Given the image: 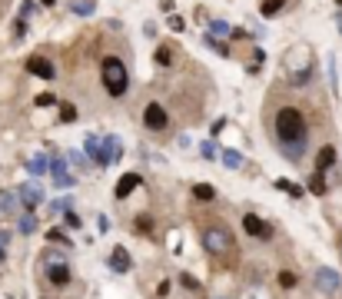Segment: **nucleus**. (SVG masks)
I'll list each match as a JSON object with an SVG mask.
<instances>
[{"label":"nucleus","mask_w":342,"mask_h":299,"mask_svg":"<svg viewBox=\"0 0 342 299\" xmlns=\"http://www.w3.org/2000/svg\"><path fill=\"white\" fill-rule=\"evenodd\" d=\"M276 143L289 160H299L306 150V117L296 107H282L276 113Z\"/></svg>","instance_id":"f257e3e1"},{"label":"nucleus","mask_w":342,"mask_h":299,"mask_svg":"<svg viewBox=\"0 0 342 299\" xmlns=\"http://www.w3.org/2000/svg\"><path fill=\"white\" fill-rule=\"evenodd\" d=\"M203 246H206V253L219 263L236 260V239H233V229L226 226V223H213V226L203 229Z\"/></svg>","instance_id":"f03ea898"},{"label":"nucleus","mask_w":342,"mask_h":299,"mask_svg":"<svg viewBox=\"0 0 342 299\" xmlns=\"http://www.w3.org/2000/svg\"><path fill=\"white\" fill-rule=\"evenodd\" d=\"M100 77H103V87L113 100L127 93L130 87V73H127V63L120 60V57H103V67H100Z\"/></svg>","instance_id":"7ed1b4c3"},{"label":"nucleus","mask_w":342,"mask_h":299,"mask_svg":"<svg viewBox=\"0 0 342 299\" xmlns=\"http://www.w3.org/2000/svg\"><path fill=\"white\" fill-rule=\"evenodd\" d=\"M43 279L50 286H56V289H64V286L73 283V273H70L67 263H50V266H43Z\"/></svg>","instance_id":"20e7f679"},{"label":"nucleus","mask_w":342,"mask_h":299,"mask_svg":"<svg viewBox=\"0 0 342 299\" xmlns=\"http://www.w3.org/2000/svg\"><path fill=\"white\" fill-rule=\"evenodd\" d=\"M143 123H146V130H166V126H169V113H166V107H159V103H146V110H143Z\"/></svg>","instance_id":"39448f33"},{"label":"nucleus","mask_w":342,"mask_h":299,"mask_svg":"<svg viewBox=\"0 0 342 299\" xmlns=\"http://www.w3.org/2000/svg\"><path fill=\"white\" fill-rule=\"evenodd\" d=\"M243 229H246L249 236H256V239H272V226H269V223H263L259 216H253V213L243 216Z\"/></svg>","instance_id":"423d86ee"},{"label":"nucleus","mask_w":342,"mask_h":299,"mask_svg":"<svg viewBox=\"0 0 342 299\" xmlns=\"http://www.w3.org/2000/svg\"><path fill=\"white\" fill-rule=\"evenodd\" d=\"M17 193H20V203H24L27 213H33L40 203H43V189H40L37 183H24V186L17 189Z\"/></svg>","instance_id":"0eeeda50"},{"label":"nucleus","mask_w":342,"mask_h":299,"mask_svg":"<svg viewBox=\"0 0 342 299\" xmlns=\"http://www.w3.org/2000/svg\"><path fill=\"white\" fill-rule=\"evenodd\" d=\"M316 286H319L322 292H329V296H332V292H339L342 279H339V273H335V269L322 266V269H316Z\"/></svg>","instance_id":"6e6552de"},{"label":"nucleus","mask_w":342,"mask_h":299,"mask_svg":"<svg viewBox=\"0 0 342 299\" xmlns=\"http://www.w3.org/2000/svg\"><path fill=\"white\" fill-rule=\"evenodd\" d=\"M50 176H53V183H56V186H64V189L77 183V180H73V173L67 170V160H64V157L50 160Z\"/></svg>","instance_id":"1a4fd4ad"},{"label":"nucleus","mask_w":342,"mask_h":299,"mask_svg":"<svg viewBox=\"0 0 342 299\" xmlns=\"http://www.w3.org/2000/svg\"><path fill=\"white\" fill-rule=\"evenodd\" d=\"M27 70H30L33 77H40V80H53L56 77V67L47 60V57H30V60H27Z\"/></svg>","instance_id":"9d476101"},{"label":"nucleus","mask_w":342,"mask_h":299,"mask_svg":"<svg viewBox=\"0 0 342 299\" xmlns=\"http://www.w3.org/2000/svg\"><path fill=\"white\" fill-rule=\"evenodd\" d=\"M120 157H123V143H120L117 136H103V160H100V166L117 163Z\"/></svg>","instance_id":"9b49d317"},{"label":"nucleus","mask_w":342,"mask_h":299,"mask_svg":"<svg viewBox=\"0 0 342 299\" xmlns=\"http://www.w3.org/2000/svg\"><path fill=\"white\" fill-rule=\"evenodd\" d=\"M130 266H133V263H130V253L123 250V246H113V253H110V269L113 273H130Z\"/></svg>","instance_id":"f8f14e48"},{"label":"nucleus","mask_w":342,"mask_h":299,"mask_svg":"<svg viewBox=\"0 0 342 299\" xmlns=\"http://www.w3.org/2000/svg\"><path fill=\"white\" fill-rule=\"evenodd\" d=\"M136 186H140V173H123L117 183V200H127Z\"/></svg>","instance_id":"ddd939ff"},{"label":"nucleus","mask_w":342,"mask_h":299,"mask_svg":"<svg viewBox=\"0 0 342 299\" xmlns=\"http://www.w3.org/2000/svg\"><path fill=\"white\" fill-rule=\"evenodd\" d=\"M83 140H87V143H83V150H87V157L93 160L96 166H100V160H103V140H100V136H93V133H87Z\"/></svg>","instance_id":"4468645a"},{"label":"nucleus","mask_w":342,"mask_h":299,"mask_svg":"<svg viewBox=\"0 0 342 299\" xmlns=\"http://www.w3.org/2000/svg\"><path fill=\"white\" fill-rule=\"evenodd\" d=\"M27 173H30V176H43V173H50V160L43 157V153H33V157L27 160Z\"/></svg>","instance_id":"2eb2a0df"},{"label":"nucleus","mask_w":342,"mask_h":299,"mask_svg":"<svg viewBox=\"0 0 342 299\" xmlns=\"http://www.w3.org/2000/svg\"><path fill=\"white\" fill-rule=\"evenodd\" d=\"M332 163H335V150H332V146H322V150L316 153V173H326Z\"/></svg>","instance_id":"dca6fc26"},{"label":"nucleus","mask_w":342,"mask_h":299,"mask_svg":"<svg viewBox=\"0 0 342 299\" xmlns=\"http://www.w3.org/2000/svg\"><path fill=\"white\" fill-rule=\"evenodd\" d=\"M213 196H216V189L209 186V183H193V200H199V203H209Z\"/></svg>","instance_id":"f3484780"},{"label":"nucleus","mask_w":342,"mask_h":299,"mask_svg":"<svg viewBox=\"0 0 342 299\" xmlns=\"http://www.w3.org/2000/svg\"><path fill=\"white\" fill-rule=\"evenodd\" d=\"M70 10H73L77 17H90V14H93V0H73Z\"/></svg>","instance_id":"a211bd4d"},{"label":"nucleus","mask_w":342,"mask_h":299,"mask_svg":"<svg viewBox=\"0 0 342 299\" xmlns=\"http://www.w3.org/2000/svg\"><path fill=\"white\" fill-rule=\"evenodd\" d=\"M56 113H60V123H73V120H77V107H73V103H60Z\"/></svg>","instance_id":"6ab92c4d"},{"label":"nucleus","mask_w":342,"mask_h":299,"mask_svg":"<svg viewBox=\"0 0 342 299\" xmlns=\"http://www.w3.org/2000/svg\"><path fill=\"white\" fill-rule=\"evenodd\" d=\"M282 4H286V0H263V7H259V14H263V17H276L279 10H282Z\"/></svg>","instance_id":"aec40b11"},{"label":"nucleus","mask_w":342,"mask_h":299,"mask_svg":"<svg viewBox=\"0 0 342 299\" xmlns=\"http://www.w3.org/2000/svg\"><path fill=\"white\" fill-rule=\"evenodd\" d=\"M47 239H50V243H60V246H73V243H70V236H67V233H64L60 226L47 229Z\"/></svg>","instance_id":"412c9836"},{"label":"nucleus","mask_w":342,"mask_h":299,"mask_svg":"<svg viewBox=\"0 0 342 299\" xmlns=\"http://www.w3.org/2000/svg\"><path fill=\"white\" fill-rule=\"evenodd\" d=\"M223 166H230V170H239V166H243V157H239L236 150H223Z\"/></svg>","instance_id":"4be33fe9"},{"label":"nucleus","mask_w":342,"mask_h":299,"mask_svg":"<svg viewBox=\"0 0 342 299\" xmlns=\"http://www.w3.org/2000/svg\"><path fill=\"white\" fill-rule=\"evenodd\" d=\"M20 233H24V236H30V233H37V216H33V213H27V216H20Z\"/></svg>","instance_id":"5701e85b"},{"label":"nucleus","mask_w":342,"mask_h":299,"mask_svg":"<svg viewBox=\"0 0 342 299\" xmlns=\"http://www.w3.org/2000/svg\"><path fill=\"white\" fill-rule=\"evenodd\" d=\"M173 57H176L173 47H159V50H156V63H159V67H169V63H173Z\"/></svg>","instance_id":"b1692460"},{"label":"nucleus","mask_w":342,"mask_h":299,"mask_svg":"<svg viewBox=\"0 0 342 299\" xmlns=\"http://www.w3.org/2000/svg\"><path fill=\"white\" fill-rule=\"evenodd\" d=\"M209 33H219V37H233V27L226 24V20H213V24H209Z\"/></svg>","instance_id":"393cba45"},{"label":"nucleus","mask_w":342,"mask_h":299,"mask_svg":"<svg viewBox=\"0 0 342 299\" xmlns=\"http://www.w3.org/2000/svg\"><path fill=\"white\" fill-rule=\"evenodd\" d=\"M276 186L286 189L289 196H303V186H296V183H289V180H276Z\"/></svg>","instance_id":"a878e982"},{"label":"nucleus","mask_w":342,"mask_h":299,"mask_svg":"<svg viewBox=\"0 0 342 299\" xmlns=\"http://www.w3.org/2000/svg\"><path fill=\"white\" fill-rule=\"evenodd\" d=\"M309 189L316 193V196H322V193H326V180H322V173H316V176L309 180Z\"/></svg>","instance_id":"bb28decb"},{"label":"nucleus","mask_w":342,"mask_h":299,"mask_svg":"<svg viewBox=\"0 0 342 299\" xmlns=\"http://www.w3.org/2000/svg\"><path fill=\"white\" fill-rule=\"evenodd\" d=\"M7 246H10V233L0 229V266H4V260H7Z\"/></svg>","instance_id":"cd10ccee"},{"label":"nucleus","mask_w":342,"mask_h":299,"mask_svg":"<svg viewBox=\"0 0 342 299\" xmlns=\"http://www.w3.org/2000/svg\"><path fill=\"white\" fill-rule=\"evenodd\" d=\"M206 43H209V47H213V50H219V54H223V57H230V47H226L223 40H216V37H206Z\"/></svg>","instance_id":"c85d7f7f"},{"label":"nucleus","mask_w":342,"mask_h":299,"mask_svg":"<svg viewBox=\"0 0 342 299\" xmlns=\"http://www.w3.org/2000/svg\"><path fill=\"white\" fill-rule=\"evenodd\" d=\"M279 283L286 286V289H293V286H296V276L289 273V269H282V273H279Z\"/></svg>","instance_id":"c756f323"},{"label":"nucleus","mask_w":342,"mask_h":299,"mask_svg":"<svg viewBox=\"0 0 342 299\" xmlns=\"http://www.w3.org/2000/svg\"><path fill=\"white\" fill-rule=\"evenodd\" d=\"M53 103H56L53 93H40V96H37V107H53Z\"/></svg>","instance_id":"7c9ffc66"},{"label":"nucleus","mask_w":342,"mask_h":299,"mask_svg":"<svg viewBox=\"0 0 342 299\" xmlns=\"http://www.w3.org/2000/svg\"><path fill=\"white\" fill-rule=\"evenodd\" d=\"M150 226H153V223H150V216H136V229H143V233H150Z\"/></svg>","instance_id":"2f4dec72"},{"label":"nucleus","mask_w":342,"mask_h":299,"mask_svg":"<svg viewBox=\"0 0 342 299\" xmlns=\"http://www.w3.org/2000/svg\"><path fill=\"white\" fill-rule=\"evenodd\" d=\"M203 157H209V160L216 157V146H213V140H206V143H203Z\"/></svg>","instance_id":"473e14b6"},{"label":"nucleus","mask_w":342,"mask_h":299,"mask_svg":"<svg viewBox=\"0 0 342 299\" xmlns=\"http://www.w3.org/2000/svg\"><path fill=\"white\" fill-rule=\"evenodd\" d=\"M30 14H33V0H27L24 7H20V20H27V17H30Z\"/></svg>","instance_id":"72a5a7b5"},{"label":"nucleus","mask_w":342,"mask_h":299,"mask_svg":"<svg viewBox=\"0 0 342 299\" xmlns=\"http://www.w3.org/2000/svg\"><path fill=\"white\" fill-rule=\"evenodd\" d=\"M183 286H186V289H193V292L199 289V283H196V279H193V276H186V273H183Z\"/></svg>","instance_id":"f704fd0d"},{"label":"nucleus","mask_w":342,"mask_h":299,"mask_svg":"<svg viewBox=\"0 0 342 299\" xmlns=\"http://www.w3.org/2000/svg\"><path fill=\"white\" fill-rule=\"evenodd\" d=\"M169 30H183V17H169Z\"/></svg>","instance_id":"c9c22d12"},{"label":"nucleus","mask_w":342,"mask_h":299,"mask_svg":"<svg viewBox=\"0 0 342 299\" xmlns=\"http://www.w3.org/2000/svg\"><path fill=\"white\" fill-rule=\"evenodd\" d=\"M64 223H67V226H70V229H77V226H80V220H77V216H73V213H67V216H64Z\"/></svg>","instance_id":"e433bc0d"},{"label":"nucleus","mask_w":342,"mask_h":299,"mask_svg":"<svg viewBox=\"0 0 342 299\" xmlns=\"http://www.w3.org/2000/svg\"><path fill=\"white\" fill-rule=\"evenodd\" d=\"M246 37H253V33H246L243 27H236V30H233V40H246Z\"/></svg>","instance_id":"4c0bfd02"},{"label":"nucleus","mask_w":342,"mask_h":299,"mask_svg":"<svg viewBox=\"0 0 342 299\" xmlns=\"http://www.w3.org/2000/svg\"><path fill=\"white\" fill-rule=\"evenodd\" d=\"M339 30H342V14H339Z\"/></svg>","instance_id":"58836bf2"},{"label":"nucleus","mask_w":342,"mask_h":299,"mask_svg":"<svg viewBox=\"0 0 342 299\" xmlns=\"http://www.w3.org/2000/svg\"><path fill=\"white\" fill-rule=\"evenodd\" d=\"M335 4H339V7H342V0H335Z\"/></svg>","instance_id":"ea45409f"},{"label":"nucleus","mask_w":342,"mask_h":299,"mask_svg":"<svg viewBox=\"0 0 342 299\" xmlns=\"http://www.w3.org/2000/svg\"><path fill=\"white\" fill-rule=\"evenodd\" d=\"M216 299H223V296H216Z\"/></svg>","instance_id":"a19ab883"}]
</instances>
